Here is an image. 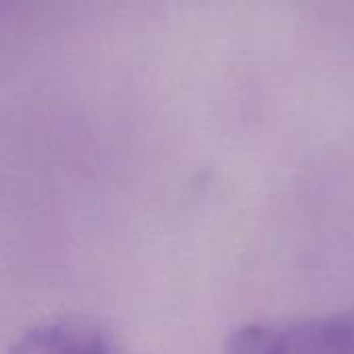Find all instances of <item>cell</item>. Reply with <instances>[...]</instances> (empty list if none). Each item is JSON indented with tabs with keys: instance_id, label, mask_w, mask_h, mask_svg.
Listing matches in <instances>:
<instances>
[{
	"instance_id": "1",
	"label": "cell",
	"mask_w": 354,
	"mask_h": 354,
	"mask_svg": "<svg viewBox=\"0 0 354 354\" xmlns=\"http://www.w3.org/2000/svg\"><path fill=\"white\" fill-rule=\"evenodd\" d=\"M224 354H354V315L245 326Z\"/></svg>"
},
{
	"instance_id": "2",
	"label": "cell",
	"mask_w": 354,
	"mask_h": 354,
	"mask_svg": "<svg viewBox=\"0 0 354 354\" xmlns=\"http://www.w3.org/2000/svg\"><path fill=\"white\" fill-rule=\"evenodd\" d=\"M10 354H116V351L100 328L79 319H56L25 330Z\"/></svg>"
}]
</instances>
